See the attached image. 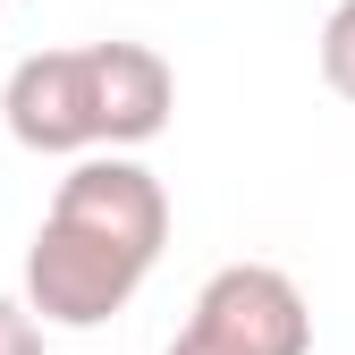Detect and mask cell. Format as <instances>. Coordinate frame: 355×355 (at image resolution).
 Here are the masks:
<instances>
[{
	"mask_svg": "<svg viewBox=\"0 0 355 355\" xmlns=\"http://www.w3.org/2000/svg\"><path fill=\"white\" fill-rule=\"evenodd\" d=\"M0 355H42V322L17 296H0Z\"/></svg>",
	"mask_w": 355,
	"mask_h": 355,
	"instance_id": "8992f818",
	"label": "cell"
},
{
	"mask_svg": "<svg viewBox=\"0 0 355 355\" xmlns=\"http://www.w3.org/2000/svg\"><path fill=\"white\" fill-rule=\"evenodd\" d=\"M169 245V195L136 153H85L26 245V313L42 330H102L136 304Z\"/></svg>",
	"mask_w": 355,
	"mask_h": 355,
	"instance_id": "6da1fadb",
	"label": "cell"
},
{
	"mask_svg": "<svg viewBox=\"0 0 355 355\" xmlns=\"http://www.w3.org/2000/svg\"><path fill=\"white\" fill-rule=\"evenodd\" d=\"M85 102H94V144L136 153L178 110V76L153 42H85Z\"/></svg>",
	"mask_w": 355,
	"mask_h": 355,
	"instance_id": "277c9868",
	"label": "cell"
},
{
	"mask_svg": "<svg viewBox=\"0 0 355 355\" xmlns=\"http://www.w3.org/2000/svg\"><path fill=\"white\" fill-rule=\"evenodd\" d=\"M0 119L26 153H51V161H85L102 153L94 144V102H85V42L68 51H26L0 85Z\"/></svg>",
	"mask_w": 355,
	"mask_h": 355,
	"instance_id": "3957f363",
	"label": "cell"
},
{
	"mask_svg": "<svg viewBox=\"0 0 355 355\" xmlns=\"http://www.w3.org/2000/svg\"><path fill=\"white\" fill-rule=\"evenodd\" d=\"M322 85L338 102H355V0H338L322 17Z\"/></svg>",
	"mask_w": 355,
	"mask_h": 355,
	"instance_id": "5b68a950",
	"label": "cell"
},
{
	"mask_svg": "<svg viewBox=\"0 0 355 355\" xmlns=\"http://www.w3.org/2000/svg\"><path fill=\"white\" fill-rule=\"evenodd\" d=\"M169 355H313V304L279 262H220Z\"/></svg>",
	"mask_w": 355,
	"mask_h": 355,
	"instance_id": "7a4b0ae2",
	"label": "cell"
}]
</instances>
